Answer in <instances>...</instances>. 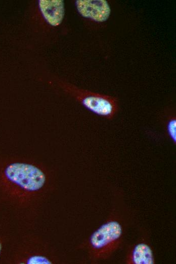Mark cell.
<instances>
[{
  "mask_svg": "<svg viewBox=\"0 0 176 264\" xmlns=\"http://www.w3.org/2000/svg\"><path fill=\"white\" fill-rule=\"evenodd\" d=\"M65 88L84 107L99 116L110 119L117 111L118 101L114 97L82 91L71 86Z\"/></svg>",
  "mask_w": 176,
  "mask_h": 264,
  "instance_id": "cell-3",
  "label": "cell"
},
{
  "mask_svg": "<svg viewBox=\"0 0 176 264\" xmlns=\"http://www.w3.org/2000/svg\"><path fill=\"white\" fill-rule=\"evenodd\" d=\"M125 263L128 264H153L155 258L150 244L143 239L132 246L126 255Z\"/></svg>",
  "mask_w": 176,
  "mask_h": 264,
  "instance_id": "cell-5",
  "label": "cell"
},
{
  "mask_svg": "<svg viewBox=\"0 0 176 264\" xmlns=\"http://www.w3.org/2000/svg\"><path fill=\"white\" fill-rule=\"evenodd\" d=\"M166 131L170 139L174 144L176 142V119L175 118H170L166 124Z\"/></svg>",
  "mask_w": 176,
  "mask_h": 264,
  "instance_id": "cell-7",
  "label": "cell"
},
{
  "mask_svg": "<svg viewBox=\"0 0 176 264\" xmlns=\"http://www.w3.org/2000/svg\"><path fill=\"white\" fill-rule=\"evenodd\" d=\"M75 4L82 16L96 22H104L110 15L111 9L105 0H78Z\"/></svg>",
  "mask_w": 176,
  "mask_h": 264,
  "instance_id": "cell-4",
  "label": "cell"
},
{
  "mask_svg": "<svg viewBox=\"0 0 176 264\" xmlns=\"http://www.w3.org/2000/svg\"><path fill=\"white\" fill-rule=\"evenodd\" d=\"M121 221L115 214L111 215L91 235L88 246L94 258L105 259L119 248L124 235Z\"/></svg>",
  "mask_w": 176,
  "mask_h": 264,
  "instance_id": "cell-2",
  "label": "cell"
},
{
  "mask_svg": "<svg viewBox=\"0 0 176 264\" xmlns=\"http://www.w3.org/2000/svg\"><path fill=\"white\" fill-rule=\"evenodd\" d=\"M0 178L3 185L19 196L28 195L41 191L48 181L46 171L34 163L15 160L2 169Z\"/></svg>",
  "mask_w": 176,
  "mask_h": 264,
  "instance_id": "cell-1",
  "label": "cell"
},
{
  "mask_svg": "<svg viewBox=\"0 0 176 264\" xmlns=\"http://www.w3.org/2000/svg\"><path fill=\"white\" fill-rule=\"evenodd\" d=\"M2 243L0 241V255H1V254L2 253Z\"/></svg>",
  "mask_w": 176,
  "mask_h": 264,
  "instance_id": "cell-8",
  "label": "cell"
},
{
  "mask_svg": "<svg viewBox=\"0 0 176 264\" xmlns=\"http://www.w3.org/2000/svg\"><path fill=\"white\" fill-rule=\"evenodd\" d=\"M39 8L46 21L53 26L60 25L65 14L64 3L61 0H40Z\"/></svg>",
  "mask_w": 176,
  "mask_h": 264,
  "instance_id": "cell-6",
  "label": "cell"
}]
</instances>
